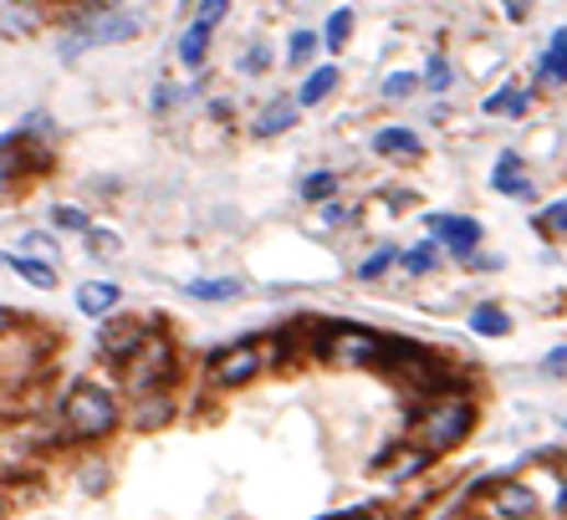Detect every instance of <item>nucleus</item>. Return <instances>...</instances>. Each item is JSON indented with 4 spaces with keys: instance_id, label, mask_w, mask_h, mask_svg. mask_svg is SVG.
Listing matches in <instances>:
<instances>
[{
    "instance_id": "5701e85b",
    "label": "nucleus",
    "mask_w": 567,
    "mask_h": 520,
    "mask_svg": "<svg viewBox=\"0 0 567 520\" xmlns=\"http://www.w3.org/2000/svg\"><path fill=\"white\" fill-rule=\"evenodd\" d=\"M225 11H230V0H200V15H194V21H200L205 31H215Z\"/></svg>"
},
{
    "instance_id": "0eeeda50",
    "label": "nucleus",
    "mask_w": 567,
    "mask_h": 520,
    "mask_svg": "<svg viewBox=\"0 0 567 520\" xmlns=\"http://www.w3.org/2000/svg\"><path fill=\"white\" fill-rule=\"evenodd\" d=\"M36 26H42L36 0H0V36H31Z\"/></svg>"
},
{
    "instance_id": "7ed1b4c3",
    "label": "nucleus",
    "mask_w": 567,
    "mask_h": 520,
    "mask_svg": "<svg viewBox=\"0 0 567 520\" xmlns=\"http://www.w3.org/2000/svg\"><path fill=\"white\" fill-rule=\"evenodd\" d=\"M128 36H138V15H98V21L77 26L72 36L61 42V57L72 61V57H82L88 46H113V42H128Z\"/></svg>"
},
{
    "instance_id": "9b49d317",
    "label": "nucleus",
    "mask_w": 567,
    "mask_h": 520,
    "mask_svg": "<svg viewBox=\"0 0 567 520\" xmlns=\"http://www.w3.org/2000/svg\"><path fill=\"white\" fill-rule=\"evenodd\" d=\"M374 149L388 153V159H419V138L409 134V128H384V134L374 138Z\"/></svg>"
},
{
    "instance_id": "a878e982",
    "label": "nucleus",
    "mask_w": 567,
    "mask_h": 520,
    "mask_svg": "<svg viewBox=\"0 0 567 520\" xmlns=\"http://www.w3.org/2000/svg\"><path fill=\"white\" fill-rule=\"evenodd\" d=\"M57 224H61V230H92L88 215H82L77 205H57Z\"/></svg>"
},
{
    "instance_id": "4c0bfd02",
    "label": "nucleus",
    "mask_w": 567,
    "mask_h": 520,
    "mask_svg": "<svg viewBox=\"0 0 567 520\" xmlns=\"http://www.w3.org/2000/svg\"><path fill=\"white\" fill-rule=\"evenodd\" d=\"M465 520H476V516H465Z\"/></svg>"
},
{
    "instance_id": "f257e3e1",
    "label": "nucleus",
    "mask_w": 567,
    "mask_h": 520,
    "mask_svg": "<svg viewBox=\"0 0 567 520\" xmlns=\"http://www.w3.org/2000/svg\"><path fill=\"white\" fill-rule=\"evenodd\" d=\"M476 429V403L470 398H434L419 414V449L424 454H450L455 444H465V434Z\"/></svg>"
},
{
    "instance_id": "f03ea898",
    "label": "nucleus",
    "mask_w": 567,
    "mask_h": 520,
    "mask_svg": "<svg viewBox=\"0 0 567 520\" xmlns=\"http://www.w3.org/2000/svg\"><path fill=\"white\" fill-rule=\"evenodd\" d=\"M67 429L77 434V439H103L113 424H118V403H113V393L98 383H77L72 393H67Z\"/></svg>"
},
{
    "instance_id": "6e6552de",
    "label": "nucleus",
    "mask_w": 567,
    "mask_h": 520,
    "mask_svg": "<svg viewBox=\"0 0 567 520\" xmlns=\"http://www.w3.org/2000/svg\"><path fill=\"white\" fill-rule=\"evenodd\" d=\"M496 510H501V520H532L537 516V495L526 485H501L496 490Z\"/></svg>"
},
{
    "instance_id": "393cba45",
    "label": "nucleus",
    "mask_w": 567,
    "mask_h": 520,
    "mask_svg": "<svg viewBox=\"0 0 567 520\" xmlns=\"http://www.w3.org/2000/svg\"><path fill=\"white\" fill-rule=\"evenodd\" d=\"M313 46H317V36H313V31H297V36H292V46H286V57H292V61H297V67H302V61L313 57Z\"/></svg>"
},
{
    "instance_id": "b1692460",
    "label": "nucleus",
    "mask_w": 567,
    "mask_h": 520,
    "mask_svg": "<svg viewBox=\"0 0 567 520\" xmlns=\"http://www.w3.org/2000/svg\"><path fill=\"white\" fill-rule=\"evenodd\" d=\"M415 88H419V77H415V72H394V77L384 82V97H409Z\"/></svg>"
},
{
    "instance_id": "dca6fc26",
    "label": "nucleus",
    "mask_w": 567,
    "mask_h": 520,
    "mask_svg": "<svg viewBox=\"0 0 567 520\" xmlns=\"http://www.w3.org/2000/svg\"><path fill=\"white\" fill-rule=\"evenodd\" d=\"M190 297H194V301H236V297H240V281H225V276H205V281H190Z\"/></svg>"
},
{
    "instance_id": "1a4fd4ad",
    "label": "nucleus",
    "mask_w": 567,
    "mask_h": 520,
    "mask_svg": "<svg viewBox=\"0 0 567 520\" xmlns=\"http://www.w3.org/2000/svg\"><path fill=\"white\" fill-rule=\"evenodd\" d=\"M113 307H118V286H113V281H88V286H77V312L107 316Z\"/></svg>"
},
{
    "instance_id": "423d86ee",
    "label": "nucleus",
    "mask_w": 567,
    "mask_h": 520,
    "mask_svg": "<svg viewBox=\"0 0 567 520\" xmlns=\"http://www.w3.org/2000/svg\"><path fill=\"white\" fill-rule=\"evenodd\" d=\"M149 343V337H144V327H138V322H128V316H123V322H107L103 327V337H98V347H103L107 357H134L138 347Z\"/></svg>"
},
{
    "instance_id": "39448f33",
    "label": "nucleus",
    "mask_w": 567,
    "mask_h": 520,
    "mask_svg": "<svg viewBox=\"0 0 567 520\" xmlns=\"http://www.w3.org/2000/svg\"><path fill=\"white\" fill-rule=\"evenodd\" d=\"M430 230L445 240V251H455V255H470L480 245V224L461 220V215H430Z\"/></svg>"
},
{
    "instance_id": "e433bc0d",
    "label": "nucleus",
    "mask_w": 567,
    "mask_h": 520,
    "mask_svg": "<svg viewBox=\"0 0 567 520\" xmlns=\"http://www.w3.org/2000/svg\"><path fill=\"white\" fill-rule=\"evenodd\" d=\"M0 189H5V169H0Z\"/></svg>"
},
{
    "instance_id": "ddd939ff",
    "label": "nucleus",
    "mask_w": 567,
    "mask_h": 520,
    "mask_svg": "<svg viewBox=\"0 0 567 520\" xmlns=\"http://www.w3.org/2000/svg\"><path fill=\"white\" fill-rule=\"evenodd\" d=\"M496 189L501 194H532V184H526L522 159H517V153H501V159H496Z\"/></svg>"
},
{
    "instance_id": "f704fd0d",
    "label": "nucleus",
    "mask_w": 567,
    "mask_h": 520,
    "mask_svg": "<svg viewBox=\"0 0 567 520\" xmlns=\"http://www.w3.org/2000/svg\"><path fill=\"white\" fill-rule=\"evenodd\" d=\"M348 520H388V516H374V510H359V516H348Z\"/></svg>"
},
{
    "instance_id": "412c9836",
    "label": "nucleus",
    "mask_w": 567,
    "mask_h": 520,
    "mask_svg": "<svg viewBox=\"0 0 567 520\" xmlns=\"http://www.w3.org/2000/svg\"><path fill=\"white\" fill-rule=\"evenodd\" d=\"M526 107V92H496L486 97V113H522Z\"/></svg>"
},
{
    "instance_id": "f8f14e48",
    "label": "nucleus",
    "mask_w": 567,
    "mask_h": 520,
    "mask_svg": "<svg viewBox=\"0 0 567 520\" xmlns=\"http://www.w3.org/2000/svg\"><path fill=\"white\" fill-rule=\"evenodd\" d=\"M297 107H302V103H292V97H282V103H271L267 113L256 118V134H261V138L286 134V128H292V118H297Z\"/></svg>"
},
{
    "instance_id": "20e7f679",
    "label": "nucleus",
    "mask_w": 567,
    "mask_h": 520,
    "mask_svg": "<svg viewBox=\"0 0 567 520\" xmlns=\"http://www.w3.org/2000/svg\"><path fill=\"white\" fill-rule=\"evenodd\" d=\"M261 362H267V347L261 343H236L209 362V372H215V383L236 388V383H251L256 372H261Z\"/></svg>"
},
{
    "instance_id": "2eb2a0df",
    "label": "nucleus",
    "mask_w": 567,
    "mask_h": 520,
    "mask_svg": "<svg viewBox=\"0 0 567 520\" xmlns=\"http://www.w3.org/2000/svg\"><path fill=\"white\" fill-rule=\"evenodd\" d=\"M11 270L21 276V281H31V286H57V270L46 266V261H36V255H11Z\"/></svg>"
},
{
    "instance_id": "7c9ffc66",
    "label": "nucleus",
    "mask_w": 567,
    "mask_h": 520,
    "mask_svg": "<svg viewBox=\"0 0 567 520\" xmlns=\"http://www.w3.org/2000/svg\"><path fill=\"white\" fill-rule=\"evenodd\" d=\"M542 224H547V230H567V199H557V205L542 215Z\"/></svg>"
},
{
    "instance_id": "aec40b11",
    "label": "nucleus",
    "mask_w": 567,
    "mask_h": 520,
    "mask_svg": "<svg viewBox=\"0 0 567 520\" xmlns=\"http://www.w3.org/2000/svg\"><path fill=\"white\" fill-rule=\"evenodd\" d=\"M348 31H353V11H338V15L328 21V31H322V42H328L332 51H338V46L348 42Z\"/></svg>"
},
{
    "instance_id": "f3484780",
    "label": "nucleus",
    "mask_w": 567,
    "mask_h": 520,
    "mask_svg": "<svg viewBox=\"0 0 567 520\" xmlns=\"http://www.w3.org/2000/svg\"><path fill=\"white\" fill-rule=\"evenodd\" d=\"M470 332H480V337H507L511 316L501 312V307H476V312H470Z\"/></svg>"
},
{
    "instance_id": "72a5a7b5",
    "label": "nucleus",
    "mask_w": 567,
    "mask_h": 520,
    "mask_svg": "<svg viewBox=\"0 0 567 520\" xmlns=\"http://www.w3.org/2000/svg\"><path fill=\"white\" fill-rule=\"evenodd\" d=\"M526 5H532V0H507V15H511V21H522Z\"/></svg>"
},
{
    "instance_id": "bb28decb",
    "label": "nucleus",
    "mask_w": 567,
    "mask_h": 520,
    "mask_svg": "<svg viewBox=\"0 0 567 520\" xmlns=\"http://www.w3.org/2000/svg\"><path fill=\"white\" fill-rule=\"evenodd\" d=\"M394 255H399V251H388V245H384V251H378V255H368V261H363V266H359V276H363V281H374V276L388 266V261H394Z\"/></svg>"
},
{
    "instance_id": "cd10ccee",
    "label": "nucleus",
    "mask_w": 567,
    "mask_h": 520,
    "mask_svg": "<svg viewBox=\"0 0 567 520\" xmlns=\"http://www.w3.org/2000/svg\"><path fill=\"white\" fill-rule=\"evenodd\" d=\"M92 235V255H118V235L113 230H88Z\"/></svg>"
},
{
    "instance_id": "4be33fe9",
    "label": "nucleus",
    "mask_w": 567,
    "mask_h": 520,
    "mask_svg": "<svg viewBox=\"0 0 567 520\" xmlns=\"http://www.w3.org/2000/svg\"><path fill=\"white\" fill-rule=\"evenodd\" d=\"M332 189H338V178L332 174H307L302 178V194H307V199H328Z\"/></svg>"
},
{
    "instance_id": "a211bd4d",
    "label": "nucleus",
    "mask_w": 567,
    "mask_h": 520,
    "mask_svg": "<svg viewBox=\"0 0 567 520\" xmlns=\"http://www.w3.org/2000/svg\"><path fill=\"white\" fill-rule=\"evenodd\" d=\"M205 42H209V31L194 21V26L180 36V61L184 67H200V61H205Z\"/></svg>"
},
{
    "instance_id": "2f4dec72",
    "label": "nucleus",
    "mask_w": 567,
    "mask_h": 520,
    "mask_svg": "<svg viewBox=\"0 0 567 520\" xmlns=\"http://www.w3.org/2000/svg\"><path fill=\"white\" fill-rule=\"evenodd\" d=\"M21 251H26V255H57V251H52V235H26Z\"/></svg>"
},
{
    "instance_id": "c9c22d12",
    "label": "nucleus",
    "mask_w": 567,
    "mask_h": 520,
    "mask_svg": "<svg viewBox=\"0 0 567 520\" xmlns=\"http://www.w3.org/2000/svg\"><path fill=\"white\" fill-rule=\"evenodd\" d=\"M0 332H11V312L5 307H0Z\"/></svg>"
},
{
    "instance_id": "c756f323",
    "label": "nucleus",
    "mask_w": 567,
    "mask_h": 520,
    "mask_svg": "<svg viewBox=\"0 0 567 520\" xmlns=\"http://www.w3.org/2000/svg\"><path fill=\"white\" fill-rule=\"evenodd\" d=\"M165 414H169V403H165V398H154V403H144L138 424H144V429H149V424H165Z\"/></svg>"
},
{
    "instance_id": "9d476101",
    "label": "nucleus",
    "mask_w": 567,
    "mask_h": 520,
    "mask_svg": "<svg viewBox=\"0 0 567 520\" xmlns=\"http://www.w3.org/2000/svg\"><path fill=\"white\" fill-rule=\"evenodd\" d=\"M537 77L542 82H567V26L553 31V42H547V51L537 61Z\"/></svg>"
},
{
    "instance_id": "6ab92c4d",
    "label": "nucleus",
    "mask_w": 567,
    "mask_h": 520,
    "mask_svg": "<svg viewBox=\"0 0 567 520\" xmlns=\"http://www.w3.org/2000/svg\"><path fill=\"white\" fill-rule=\"evenodd\" d=\"M399 261H404V270L424 276V270H434V245H409V251H404Z\"/></svg>"
},
{
    "instance_id": "c85d7f7f",
    "label": "nucleus",
    "mask_w": 567,
    "mask_h": 520,
    "mask_svg": "<svg viewBox=\"0 0 567 520\" xmlns=\"http://www.w3.org/2000/svg\"><path fill=\"white\" fill-rule=\"evenodd\" d=\"M430 88H434V92H445V88H450V61H445V57H434V61H430Z\"/></svg>"
},
{
    "instance_id": "4468645a",
    "label": "nucleus",
    "mask_w": 567,
    "mask_h": 520,
    "mask_svg": "<svg viewBox=\"0 0 567 520\" xmlns=\"http://www.w3.org/2000/svg\"><path fill=\"white\" fill-rule=\"evenodd\" d=\"M332 88H338V67H317V72L307 77V82H302L297 103H302V107H313V103H322V97H328Z\"/></svg>"
},
{
    "instance_id": "473e14b6",
    "label": "nucleus",
    "mask_w": 567,
    "mask_h": 520,
    "mask_svg": "<svg viewBox=\"0 0 567 520\" xmlns=\"http://www.w3.org/2000/svg\"><path fill=\"white\" fill-rule=\"evenodd\" d=\"M542 368H547V372H563V368H567V347H557V353L547 357V362H542Z\"/></svg>"
}]
</instances>
